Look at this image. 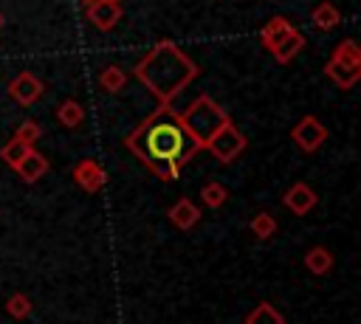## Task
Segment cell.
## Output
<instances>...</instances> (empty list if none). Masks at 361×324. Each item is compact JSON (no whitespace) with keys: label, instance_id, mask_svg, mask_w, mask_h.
I'll list each match as a JSON object with an SVG mask.
<instances>
[{"label":"cell","instance_id":"1","mask_svg":"<svg viewBox=\"0 0 361 324\" xmlns=\"http://www.w3.org/2000/svg\"><path fill=\"white\" fill-rule=\"evenodd\" d=\"M147 147H149L147 152H149L152 161H175V158L180 155V138H178V132H172V130H158V132H152Z\"/></svg>","mask_w":361,"mask_h":324},{"label":"cell","instance_id":"2","mask_svg":"<svg viewBox=\"0 0 361 324\" xmlns=\"http://www.w3.org/2000/svg\"><path fill=\"white\" fill-rule=\"evenodd\" d=\"M316 203V194L307 189V186H293L288 194H285V206L290 208V211H296V214H305V211H310V206Z\"/></svg>","mask_w":361,"mask_h":324},{"label":"cell","instance_id":"3","mask_svg":"<svg viewBox=\"0 0 361 324\" xmlns=\"http://www.w3.org/2000/svg\"><path fill=\"white\" fill-rule=\"evenodd\" d=\"M245 324H285V318H282V313L276 307H271L268 301H262V304H257L245 316Z\"/></svg>","mask_w":361,"mask_h":324},{"label":"cell","instance_id":"4","mask_svg":"<svg viewBox=\"0 0 361 324\" xmlns=\"http://www.w3.org/2000/svg\"><path fill=\"white\" fill-rule=\"evenodd\" d=\"M169 217H172V223L178 225V228H192L195 223H197V208L189 203V200H180L178 206H172V211H169Z\"/></svg>","mask_w":361,"mask_h":324},{"label":"cell","instance_id":"5","mask_svg":"<svg viewBox=\"0 0 361 324\" xmlns=\"http://www.w3.org/2000/svg\"><path fill=\"white\" fill-rule=\"evenodd\" d=\"M76 180L85 186V189H99L102 183H104V175H102V169L99 166H93V163H82L79 166V172H76Z\"/></svg>","mask_w":361,"mask_h":324},{"label":"cell","instance_id":"6","mask_svg":"<svg viewBox=\"0 0 361 324\" xmlns=\"http://www.w3.org/2000/svg\"><path fill=\"white\" fill-rule=\"evenodd\" d=\"M305 265H307V270H313V273H327L330 265H333V256H330L324 248H313V251H307Z\"/></svg>","mask_w":361,"mask_h":324},{"label":"cell","instance_id":"7","mask_svg":"<svg viewBox=\"0 0 361 324\" xmlns=\"http://www.w3.org/2000/svg\"><path fill=\"white\" fill-rule=\"evenodd\" d=\"M17 169H20V175L25 177V180H37L39 175H42V169H45V163L37 158V155H25L20 163H17Z\"/></svg>","mask_w":361,"mask_h":324},{"label":"cell","instance_id":"8","mask_svg":"<svg viewBox=\"0 0 361 324\" xmlns=\"http://www.w3.org/2000/svg\"><path fill=\"white\" fill-rule=\"evenodd\" d=\"M6 310H8L11 318H25V316L31 313V301H28L23 293H14V296L6 301Z\"/></svg>","mask_w":361,"mask_h":324},{"label":"cell","instance_id":"9","mask_svg":"<svg viewBox=\"0 0 361 324\" xmlns=\"http://www.w3.org/2000/svg\"><path fill=\"white\" fill-rule=\"evenodd\" d=\"M251 231H254L257 237L268 239V237L276 231V223H274V217H271V214H257V217H254V223H251Z\"/></svg>","mask_w":361,"mask_h":324},{"label":"cell","instance_id":"10","mask_svg":"<svg viewBox=\"0 0 361 324\" xmlns=\"http://www.w3.org/2000/svg\"><path fill=\"white\" fill-rule=\"evenodd\" d=\"M223 200H226V189H223V186L212 183V186L203 189V203H206V206H220Z\"/></svg>","mask_w":361,"mask_h":324}]
</instances>
